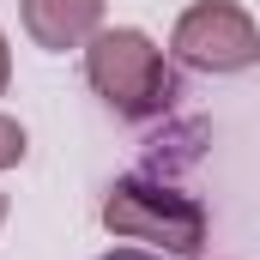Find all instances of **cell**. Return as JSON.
<instances>
[{
    "label": "cell",
    "instance_id": "52a82bcc",
    "mask_svg": "<svg viewBox=\"0 0 260 260\" xmlns=\"http://www.w3.org/2000/svg\"><path fill=\"white\" fill-rule=\"evenodd\" d=\"M103 260H157V254H133V248H127V254H103Z\"/></svg>",
    "mask_w": 260,
    "mask_h": 260
},
{
    "label": "cell",
    "instance_id": "5b68a950",
    "mask_svg": "<svg viewBox=\"0 0 260 260\" xmlns=\"http://www.w3.org/2000/svg\"><path fill=\"white\" fill-rule=\"evenodd\" d=\"M18 157H24V127L12 115H0V170H12Z\"/></svg>",
    "mask_w": 260,
    "mask_h": 260
},
{
    "label": "cell",
    "instance_id": "ba28073f",
    "mask_svg": "<svg viewBox=\"0 0 260 260\" xmlns=\"http://www.w3.org/2000/svg\"><path fill=\"white\" fill-rule=\"evenodd\" d=\"M0 224H6V194H0Z\"/></svg>",
    "mask_w": 260,
    "mask_h": 260
},
{
    "label": "cell",
    "instance_id": "3957f363",
    "mask_svg": "<svg viewBox=\"0 0 260 260\" xmlns=\"http://www.w3.org/2000/svg\"><path fill=\"white\" fill-rule=\"evenodd\" d=\"M176 55L188 67H200V73H236V67H248L260 55V30H254V18L242 6L200 0L176 24Z\"/></svg>",
    "mask_w": 260,
    "mask_h": 260
},
{
    "label": "cell",
    "instance_id": "7a4b0ae2",
    "mask_svg": "<svg viewBox=\"0 0 260 260\" xmlns=\"http://www.w3.org/2000/svg\"><path fill=\"white\" fill-rule=\"evenodd\" d=\"M103 224L127 242H157L170 254H194L206 242V212L194 200L170 188H145V182H121L103 206Z\"/></svg>",
    "mask_w": 260,
    "mask_h": 260
},
{
    "label": "cell",
    "instance_id": "6da1fadb",
    "mask_svg": "<svg viewBox=\"0 0 260 260\" xmlns=\"http://www.w3.org/2000/svg\"><path fill=\"white\" fill-rule=\"evenodd\" d=\"M85 73H91V85H97L121 115H151V109H164V97H170L164 49H157L145 30H97L91 49H85Z\"/></svg>",
    "mask_w": 260,
    "mask_h": 260
},
{
    "label": "cell",
    "instance_id": "277c9868",
    "mask_svg": "<svg viewBox=\"0 0 260 260\" xmlns=\"http://www.w3.org/2000/svg\"><path fill=\"white\" fill-rule=\"evenodd\" d=\"M103 0H24V30L43 49H79L85 37H97Z\"/></svg>",
    "mask_w": 260,
    "mask_h": 260
},
{
    "label": "cell",
    "instance_id": "8992f818",
    "mask_svg": "<svg viewBox=\"0 0 260 260\" xmlns=\"http://www.w3.org/2000/svg\"><path fill=\"white\" fill-rule=\"evenodd\" d=\"M6 73H12V55H6V37H0V91H6Z\"/></svg>",
    "mask_w": 260,
    "mask_h": 260
}]
</instances>
